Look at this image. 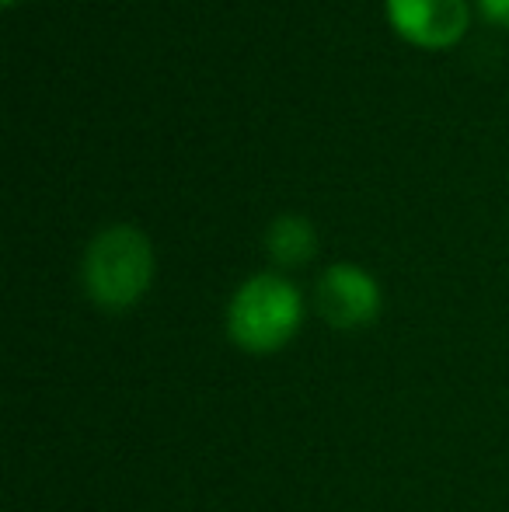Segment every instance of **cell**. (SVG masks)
<instances>
[{"label":"cell","mask_w":509,"mask_h":512,"mask_svg":"<svg viewBox=\"0 0 509 512\" xmlns=\"http://www.w3.org/2000/svg\"><path fill=\"white\" fill-rule=\"evenodd\" d=\"M387 25L419 49H454L471 28L468 0H384Z\"/></svg>","instance_id":"277c9868"},{"label":"cell","mask_w":509,"mask_h":512,"mask_svg":"<svg viewBox=\"0 0 509 512\" xmlns=\"http://www.w3.org/2000/svg\"><path fill=\"white\" fill-rule=\"evenodd\" d=\"M265 255L276 269H300L318 255V230L300 213L276 216L265 230Z\"/></svg>","instance_id":"5b68a950"},{"label":"cell","mask_w":509,"mask_h":512,"mask_svg":"<svg viewBox=\"0 0 509 512\" xmlns=\"http://www.w3.org/2000/svg\"><path fill=\"white\" fill-rule=\"evenodd\" d=\"M384 290L374 272L356 262H335L314 286V310L335 331H360L381 317Z\"/></svg>","instance_id":"3957f363"},{"label":"cell","mask_w":509,"mask_h":512,"mask_svg":"<svg viewBox=\"0 0 509 512\" xmlns=\"http://www.w3.org/2000/svg\"><path fill=\"white\" fill-rule=\"evenodd\" d=\"M478 11H482L492 25L509 28V0H478Z\"/></svg>","instance_id":"8992f818"},{"label":"cell","mask_w":509,"mask_h":512,"mask_svg":"<svg viewBox=\"0 0 509 512\" xmlns=\"http://www.w3.org/2000/svg\"><path fill=\"white\" fill-rule=\"evenodd\" d=\"M304 293L283 272H255L231 293L224 310L227 338L248 356L283 352L304 328Z\"/></svg>","instance_id":"6da1fadb"},{"label":"cell","mask_w":509,"mask_h":512,"mask_svg":"<svg viewBox=\"0 0 509 512\" xmlns=\"http://www.w3.org/2000/svg\"><path fill=\"white\" fill-rule=\"evenodd\" d=\"M81 283L95 307L123 314L147 297L154 283V248L133 223L98 230L81 258Z\"/></svg>","instance_id":"7a4b0ae2"},{"label":"cell","mask_w":509,"mask_h":512,"mask_svg":"<svg viewBox=\"0 0 509 512\" xmlns=\"http://www.w3.org/2000/svg\"><path fill=\"white\" fill-rule=\"evenodd\" d=\"M0 4H4V7H18L21 0H0Z\"/></svg>","instance_id":"52a82bcc"}]
</instances>
